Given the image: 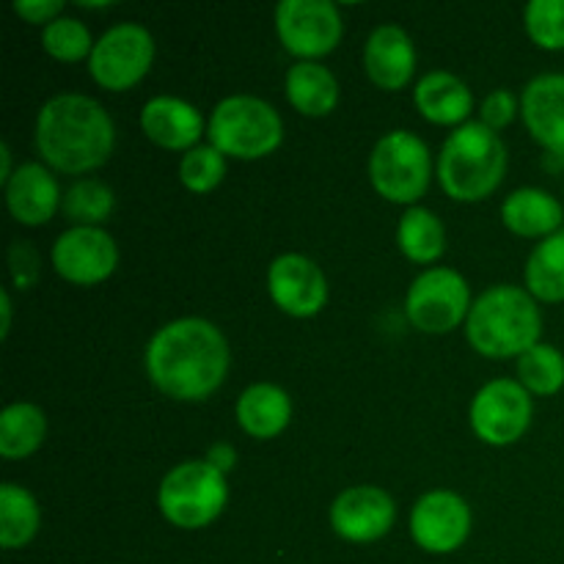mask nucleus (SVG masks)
Returning <instances> with one entry per match:
<instances>
[{
    "instance_id": "obj_1",
    "label": "nucleus",
    "mask_w": 564,
    "mask_h": 564,
    "mask_svg": "<svg viewBox=\"0 0 564 564\" xmlns=\"http://www.w3.org/2000/svg\"><path fill=\"white\" fill-rule=\"evenodd\" d=\"M229 372V341L202 317L163 325L147 345V375L171 400L198 402L213 397Z\"/></svg>"
},
{
    "instance_id": "obj_2",
    "label": "nucleus",
    "mask_w": 564,
    "mask_h": 564,
    "mask_svg": "<svg viewBox=\"0 0 564 564\" xmlns=\"http://www.w3.org/2000/svg\"><path fill=\"white\" fill-rule=\"evenodd\" d=\"M116 132L108 110L86 94H58L36 116V149L50 169L86 174L108 163Z\"/></svg>"
},
{
    "instance_id": "obj_3",
    "label": "nucleus",
    "mask_w": 564,
    "mask_h": 564,
    "mask_svg": "<svg viewBox=\"0 0 564 564\" xmlns=\"http://www.w3.org/2000/svg\"><path fill=\"white\" fill-rule=\"evenodd\" d=\"M474 350L485 358H521L540 345L543 317L529 290L512 284L490 286L474 301L466 319Z\"/></svg>"
},
{
    "instance_id": "obj_4",
    "label": "nucleus",
    "mask_w": 564,
    "mask_h": 564,
    "mask_svg": "<svg viewBox=\"0 0 564 564\" xmlns=\"http://www.w3.org/2000/svg\"><path fill=\"white\" fill-rule=\"evenodd\" d=\"M507 174V147L482 121H466L446 138L438 160V180L455 202H482Z\"/></svg>"
},
{
    "instance_id": "obj_5",
    "label": "nucleus",
    "mask_w": 564,
    "mask_h": 564,
    "mask_svg": "<svg viewBox=\"0 0 564 564\" xmlns=\"http://www.w3.org/2000/svg\"><path fill=\"white\" fill-rule=\"evenodd\" d=\"M207 135L224 158L259 160L281 147L284 124H281L279 110L270 102L237 94V97H226L213 110Z\"/></svg>"
},
{
    "instance_id": "obj_6",
    "label": "nucleus",
    "mask_w": 564,
    "mask_h": 564,
    "mask_svg": "<svg viewBox=\"0 0 564 564\" xmlns=\"http://www.w3.org/2000/svg\"><path fill=\"white\" fill-rule=\"evenodd\" d=\"M229 501L226 474L207 460H187L171 468L160 482V512L176 529H204L224 512Z\"/></svg>"
},
{
    "instance_id": "obj_7",
    "label": "nucleus",
    "mask_w": 564,
    "mask_h": 564,
    "mask_svg": "<svg viewBox=\"0 0 564 564\" xmlns=\"http://www.w3.org/2000/svg\"><path fill=\"white\" fill-rule=\"evenodd\" d=\"M430 163L427 143L408 130L386 132L369 154L372 187L391 204H413L427 193Z\"/></svg>"
},
{
    "instance_id": "obj_8",
    "label": "nucleus",
    "mask_w": 564,
    "mask_h": 564,
    "mask_svg": "<svg viewBox=\"0 0 564 564\" xmlns=\"http://www.w3.org/2000/svg\"><path fill=\"white\" fill-rule=\"evenodd\" d=\"M408 319L422 334H449L471 312V292L457 270L430 268L408 290Z\"/></svg>"
},
{
    "instance_id": "obj_9",
    "label": "nucleus",
    "mask_w": 564,
    "mask_h": 564,
    "mask_svg": "<svg viewBox=\"0 0 564 564\" xmlns=\"http://www.w3.org/2000/svg\"><path fill=\"white\" fill-rule=\"evenodd\" d=\"M154 61V39L138 22H121L102 33L88 55V72L108 91H127L149 72Z\"/></svg>"
},
{
    "instance_id": "obj_10",
    "label": "nucleus",
    "mask_w": 564,
    "mask_h": 564,
    "mask_svg": "<svg viewBox=\"0 0 564 564\" xmlns=\"http://www.w3.org/2000/svg\"><path fill=\"white\" fill-rule=\"evenodd\" d=\"M532 397L521 380H490L471 402V427L490 446H510L523 438L532 424Z\"/></svg>"
},
{
    "instance_id": "obj_11",
    "label": "nucleus",
    "mask_w": 564,
    "mask_h": 564,
    "mask_svg": "<svg viewBox=\"0 0 564 564\" xmlns=\"http://www.w3.org/2000/svg\"><path fill=\"white\" fill-rule=\"evenodd\" d=\"M275 31L286 53L303 61L323 58L341 42V14L330 0H281Z\"/></svg>"
},
{
    "instance_id": "obj_12",
    "label": "nucleus",
    "mask_w": 564,
    "mask_h": 564,
    "mask_svg": "<svg viewBox=\"0 0 564 564\" xmlns=\"http://www.w3.org/2000/svg\"><path fill=\"white\" fill-rule=\"evenodd\" d=\"M119 264L116 240L99 226H72L55 240L53 268L69 284L94 286L110 279Z\"/></svg>"
},
{
    "instance_id": "obj_13",
    "label": "nucleus",
    "mask_w": 564,
    "mask_h": 564,
    "mask_svg": "<svg viewBox=\"0 0 564 564\" xmlns=\"http://www.w3.org/2000/svg\"><path fill=\"white\" fill-rule=\"evenodd\" d=\"M471 534V510L452 490L422 496L411 512V538L427 554H452Z\"/></svg>"
},
{
    "instance_id": "obj_14",
    "label": "nucleus",
    "mask_w": 564,
    "mask_h": 564,
    "mask_svg": "<svg viewBox=\"0 0 564 564\" xmlns=\"http://www.w3.org/2000/svg\"><path fill=\"white\" fill-rule=\"evenodd\" d=\"M270 297L290 317H314L328 303L325 273L303 253H281L268 270Z\"/></svg>"
},
{
    "instance_id": "obj_15",
    "label": "nucleus",
    "mask_w": 564,
    "mask_h": 564,
    "mask_svg": "<svg viewBox=\"0 0 564 564\" xmlns=\"http://www.w3.org/2000/svg\"><path fill=\"white\" fill-rule=\"evenodd\" d=\"M397 505L383 488L358 485L345 490L330 507V527L347 543H375L394 527Z\"/></svg>"
},
{
    "instance_id": "obj_16",
    "label": "nucleus",
    "mask_w": 564,
    "mask_h": 564,
    "mask_svg": "<svg viewBox=\"0 0 564 564\" xmlns=\"http://www.w3.org/2000/svg\"><path fill=\"white\" fill-rule=\"evenodd\" d=\"M364 69L383 91H400L416 72V47L400 25H380L364 47Z\"/></svg>"
},
{
    "instance_id": "obj_17",
    "label": "nucleus",
    "mask_w": 564,
    "mask_h": 564,
    "mask_svg": "<svg viewBox=\"0 0 564 564\" xmlns=\"http://www.w3.org/2000/svg\"><path fill=\"white\" fill-rule=\"evenodd\" d=\"M521 116L534 141L564 154V75H540L523 88Z\"/></svg>"
},
{
    "instance_id": "obj_18",
    "label": "nucleus",
    "mask_w": 564,
    "mask_h": 564,
    "mask_svg": "<svg viewBox=\"0 0 564 564\" xmlns=\"http://www.w3.org/2000/svg\"><path fill=\"white\" fill-rule=\"evenodd\" d=\"M6 204L17 224L42 226L55 215L61 204V191L55 176L44 165L25 163L6 182Z\"/></svg>"
},
{
    "instance_id": "obj_19",
    "label": "nucleus",
    "mask_w": 564,
    "mask_h": 564,
    "mask_svg": "<svg viewBox=\"0 0 564 564\" xmlns=\"http://www.w3.org/2000/svg\"><path fill=\"white\" fill-rule=\"evenodd\" d=\"M141 127L149 141L171 149V152H176V149L191 152V149H196L198 138L204 132L202 113L191 102L176 97L149 99L141 110Z\"/></svg>"
},
{
    "instance_id": "obj_20",
    "label": "nucleus",
    "mask_w": 564,
    "mask_h": 564,
    "mask_svg": "<svg viewBox=\"0 0 564 564\" xmlns=\"http://www.w3.org/2000/svg\"><path fill=\"white\" fill-rule=\"evenodd\" d=\"M419 113L433 124H460L474 110L471 88L452 72H430L413 88Z\"/></svg>"
},
{
    "instance_id": "obj_21",
    "label": "nucleus",
    "mask_w": 564,
    "mask_h": 564,
    "mask_svg": "<svg viewBox=\"0 0 564 564\" xmlns=\"http://www.w3.org/2000/svg\"><path fill=\"white\" fill-rule=\"evenodd\" d=\"M292 419V402L284 389L273 383H253L237 400V424L251 438L268 441L284 433Z\"/></svg>"
},
{
    "instance_id": "obj_22",
    "label": "nucleus",
    "mask_w": 564,
    "mask_h": 564,
    "mask_svg": "<svg viewBox=\"0 0 564 564\" xmlns=\"http://www.w3.org/2000/svg\"><path fill=\"white\" fill-rule=\"evenodd\" d=\"M501 220L518 237H551L560 231L564 220L562 204L540 187H521L507 196L501 207Z\"/></svg>"
},
{
    "instance_id": "obj_23",
    "label": "nucleus",
    "mask_w": 564,
    "mask_h": 564,
    "mask_svg": "<svg viewBox=\"0 0 564 564\" xmlns=\"http://www.w3.org/2000/svg\"><path fill=\"white\" fill-rule=\"evenodd\" d=\"M286 99L303 116H328L339 102V83L328 66L317 61H297L286 72Z\"/></svg>"
},
{
    "instance_id": "obj_24",
    "label": "nucleus",
    "mask_w": 564,
    "mask_h": 564,
    "mask_svg": "<svg viewBox=\"0 0 564 564\" xmlns=\"http://www.w3.org/2000/svg\"><path fill=\"white\" fill-rule=\"evenodd\" d=\"M47 435V419L39 405L14 402L0 413V455L6 460H20L33 455Z\"/></svg>"
},
{
    "instance_id": "obj_25",
    "label": "nucleus",
    "mask_w": 564,
    "mask_h": 564,
    "mask_svg": "<svg viewBox=\"0 0 564 564\" xmlns=\"http://www.w3.org/2000/svg\"><path fill=\"white\" fill-rule=\"evenodd\" d=\"M529 295L545 303L564 301V231L538 242L527 262Z\"/></svg>"
},
{
    "instance_id": "obj_26",
    "label": "nucleus",
    "mask_w": 564,
    "mask_h": 564,
    "mask_svg": "<svg viewBox=\"0 0 564 564\" xmlns=\"http://www.w3.org/2000/svg\"><path fill=\"white\" fill-rule=\"evenodd\" d=\"M39 505L25 488L6 482L0 488V545L9 551L31 543L39 532Z\"/></svg>"
},
{
    "instance_id": "obj_27",
    "label": "nucleus",
    "mask_w": 564,
    "mask_h": 564,
    "mask_svg": "<svg viewBox=\"0 0 564 564\" xmlns=\"http://www.w3.org/2000/svg\"><path fill=\"white\" fill-rule=\"evenodd\" d=\"M397 242H400V251L405 253L411 262L430 264L435 262L446 248L444 224H441L438 215H433L430 209L411 207L400 218V226H397Z\"/></svg>"
},
{
    "instance_id": "obj_28",
    "label": "nucleus",
    "mask_w": 564,
    "mask_h": 564,
    "mask_svg": "<svg viewBox=\"0 0 564 564\" xmlns=\"http://www.w3.org/2000/svg\"><path fill=\"white\" fill-rule=\"evenodd\" d=\"M518 378L529 394H556L564 386V356L554 345H534L518 358Z\"/></svg>"
},
{
    "instance_id": "obj_29",
    "label": "nucleus",
    "mask_w": 564,
    "mask_h": 564,
    "mask_svg": "<svg viewBox=\"0 0 564 564\" xmlns=\"http://www.w3.org/2000/svg\"><path fill=\"white\" fill-rule=\"evenodd\" d=\"M42 47L47 50L53 58L58 61H80L86 55H91L94 42L91 31L83 25L75 17H58L50 25H44L42 33Z\"/></svg>"
},
{
    "instance_id": "obj_30",
    "label": "nucleus",
    "mask_w": 564,
    "mask_h": 564,
    "mask_svg": "<svg viewBox=\"0 0 564 564\" xmlns=\"http://www.w3.org/2000/svg\"><path fill=\"white\" fill-rule=\"evenodd\" d=\"M110 209H113V191L99 180L77 182L64 198V213L72 220H77V226L99 224V220L108 218Z\"/></svg>"
},
{
    "instance_id": "obj_31",
    "label": "nucleus",
    "mask_w": 564,
    "mask_h": 564,
    "mask_svg": "<svg viewBox=\"0 0 564 564\" xmlns=\"http://www.w3.org/2000/svg\"><path fill=\"white\" fill-rule=\"evenodd\" d=\"M226 174V158L218 149L209 143V147H196L191 152H185L180 163V180L182 185L191 193H209L224 182Z\"/></svg>"
},
{
    "instance_id": "obj_32",
    "label": "nucleus",
    "mask_w": 564,
    "mask_h": 564,
    "mask_svg": "<svg viewBox=\"0 0 564 564\" xmlns=\"http://www.w3.org/2000/svg\"><path fill=\"white\" fill-rule=\"evenodd\" d=\"M523 22L538 47L564 50V0H532L523 9Z\"/></svg>"
},
{
    "instance_id": "obj_33",
    "label": "nucleus",
    "mask_w": 564,
    "mask_h": 564,
    "mask_svg": "<svg viewBox=\"0 0 564 564\" xmlns=\"http://www.w3.org/2000/svg\"><path fill=\"white\" fill-rule=\"evenodd\" d=\"M518 110L521 108H518L516 97H512L507 88H496L494 94H488V97H485L482 110H479V113H482L485 127H490L494 132H499V130H505L512 119H516Z\"/></svg>"
},
{
    "instance_id": "obj_34",
    "label": "nucleus",
    "mask_w": 564,
    "mask_h": 564,
    "mask_svg": "<svg viewBox=\"0 0 564 564\" xmlns=\"http://www.w3.org/2000/svg\"><path fill=\"white\" fill-rule=\"evenodd\" d=\"M9 262H11V275H14L17 286L20 290H28V286L36 284L39 279V257L28 242L17 240L9 251Z\"/></svg>"
},
{
    "instance_id": "obj_35",
    "label": "nucleus",
    "mask_w": 564,
    "mask_h": 564,
    "mask_svg": "<svg viewBox=\"0 0 564 564\" xmlns=\"http://www.w3.org/2000/svg\"><path fill=\"white\" fill-rule=\"evenodd\" d=\"M14 11L25 22H33V25H42V22L58 20V14L64 11V3L61 0H17Z\"/></svg>"
},
{
    "instance_id": "obj_36",
    "label": "nucleus",
    "mask_w": 564,
    "mask_h": 564,
    "mask_svg": "<svg viewBox=\"0 0 564 564\" xmlns=\"http://www.w3.org/2000/svg\"><path fill=\"white\" fill-rule=\"evenodd\" d=\"M207 463H209V466H213V468H218L220 474L231 471V468H235V463H237L235 446L224 444V441H220V444H215V446H209Z\"/></svg>"
},
{
    "instance_id": "obj_37",
    "label": "nucleus",
    "mask_w": 564,
    "mask_h": 564,
    "mask_svg": "<svg viewBox=\"0 0 564 564\" xmlns=\"http://www.w3.org/2000/svg\"><path fill=\"white\" fill-rule=\"evenodd\" d=\"M0 312H3V328H0V336H9V328H11V297L9 292H0Z\"/></svg>"
},
{
    "instance_id": "obj_38",
    "label": "nucleus",
    "mask_w": 564,
    "mask_h": 564,
    "mask_svg": "<svg viewBox=\"0 0 564 564\" xmlns=\"http://www.w3.org/2000/svg\"><path fill=\"white\" fill-rule=\"evenodd\" d=\"M11 174H14L11 171V152L6 143H0V182H9Z\"/></svg>"
},
{
    "instance_id": "obj_39",
    "label": "nucleus",
    "mask_w": 564,
    "mask_h": 564,
    "mask_svg": "<svg viewBox=\"0 0 564 564\" xmlns=\"http://www.w3.org/2000/svg\"><path fill=\"white\" fill-rule=\"evenodd\" d=\"M83 9H108L110 3H88V0H83Z\"/></svg>"
}]
</instances>
